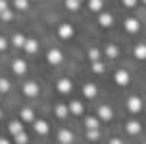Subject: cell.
I'll return each instance as SVG.
<instances>
[{"mask_svg": "<svg viewBox=\"0 0 146 144\" xmlns=\"http://www.w3.org/2000/svg\"><path fill=\"white\" fill-rule=\"evenodd\" d=\"M127 107H129V111H131V114L142 111V98H140V96H131V98L127 101Z\"/></svg>", "mask_w": 146, "mask_h": 144, "instance_id": "cell-1", "label": "cell"}, {"mask_svg": "<svg viewBox=\"0 0 146 144\" xmlns=\"http://www.w3.org/2000/svg\"><path fill=\"white\" fill-rule=\"evenodd\" d=\"M98 118L105 120V122H109V120L113 118V111H111L109 105H103V107H98Z\"/></svg>", "mask_w": 146, "mask_h": 144, "instance_id": "cell-2", "label": "cell"}, {"mask_svg": "<svg viewBox=\"0 0 146 144\" xmlns=\"http://www.w3.org/2000/svg\"><path fill=\"white\" fill-rule=\"evenodd\" d=\"M33 129H35V133H39V135H46V133H48V122H46V120H35V122H33Z\"/></svg>", "mask_w": 146, "mask_h": 144, "instance_id": "cell-3", "label": "cell"}, {"mask_svg": "<svg viewBox=\"0 0 146 144\" xmlns=\"http://www.w3.org/2000/svg\"><path fill=\"white\" fill-rule=\"evenodd\" d=\"M72 35H74V29L70 26V24H61L59 26V37L61 39H70Z\"/></svg>", "mask_w": 146, "mask_h": 144, "instance_id": "cell-4", "label": "cell"}, {"mask_svg": "<svg viewBox=\"0 0 146 144\" xmlns=\"http://www.w3.org/2000/svg\"><path fill=\"white\" fill-rule=\"evenodd\" d=\"M61 61H63V55H61L59 50H48V63H52V66H59Z\"/></svg>", "mask_w": 146, "mask_h": 144, "instance_id": "cell-5", "label": "cell"}, {"mask_svg": "<svg viewBox=\"0 0 146 144\" xmlns=\"http://www.w3.org/2000/svg\"><path fill=\"white\" fill-rule=\"evenodd\" d=\"M59 142H61V144H72V142H74L72 131H68V129H61V131H59Z\"/></svg>", "mask_w": 146, "mask_h": 144, "instance_id": "cell-6", "label": "cell"}, {"mask_svg": "<svg viewBox=\"0 0 146 144\" xmlns=\"http://www.w3.org/2000/svg\"><path fill=\"white\" fill-rule=\"evenodd\" d=\"M124 29H127L129 33H137V31H140V20H135V18H129L127 22H124Z\"/></svg>", "mask_w": 146, "mask_h": 144, "instance_id": "cell-7", "label": "cell"}, {"mask_svg": "<svg viewBox=\"0 0 146 144\" xmlns=\"http://www.w3.org/2000/svg\"><path fill=\"white\" fill-rule=\"evenodd\" d=\"M57 90H59L61 94H68V92L72 90V81H70V79H61L59 83H57Z\"/></svg>", "mask_w": 146, "mask_h": 144, "instance_id": "cell-8", "label": "cell"}, {"mask_svg": "<svg viewBox=\"0 0 146 144\" xmlns=\"http://www.w3.org/2000/svg\"><path fill=\"white\" fill-rule=\"evenodd\" d=\"M116 83L122 85V87H124V85H129V72H127V70H118V72H116Z\"/></svg>", "mask_w": 146, "mask_h": 144, "instance_id": "cell-9", "label": "cell"}, {"mask_svg": "<svg viewBox=\"0 0 146 144\" xmlns=\"http://www.w3.org/2000/svg\"><path fill=\"white\" fill-rule=\"evenodd\" d=\"M37 92H39V85L37 83H33V81L24 83V94L26 96H37Z\"/></svg>", "mask_w": 146, "mask_h": 144, "instance_id": "cell-10", "label": "cell"}, {"mask_svg": "<svg viewBox=\"0 0 146 144\" xmlns=\"http://www.w3.org/2000/svg\"><path fill=\"white\" fill-rule=\"evenodd\" d=\"M127 131L131 133V135H135V133L142 131V125L137 122V120H129V122H127Z\"/></svg>", "mask_w": 146, "mask_h": 144, "instance_id": "cell-11", "label": "cell"}, {"mask_svg": "<svg viewBox=\"0 0 146 144\" xmlns=\"http://www.w3.org/2000/svg\"><path fill=\"white\" fill-rule=\"evenodd\" d=\"M96 94H98V90H96L94 83H87L85 87H83V96H85V98H94Z\"/></svg>", "mask_w": 146, "mask_h": 144, "instance_id": "cell-12", "label": "cell"}, {"mask_svg": "<svg viewBox=\"0 0 146 144\" xmlns=\"http://www.w3.org/2000/svg\"><path fill=\"white\" fill-rule=\"evenodd\" d=\"M98 24H100V26H111V24H113V18H111L109 13H100V15H98Z\"/></svg>", "mask_w": 146, "mask_h": 144, "instance_id": "cell-13", "label": "cell"}, {"mask_svg": "<svg viewBox=\"0 0 146 144\" xmlns=\"http://www.w3.org/2000/svg\"><path fill=\"white\" fill-rule=\"evenodd\" d=\"M13 72H15V74H24L26 72V63L22 59H15L13 61Z\"/></svg>", "mask_w": 146, "mask_h": 144, "instance_id": "cell-14", "label": "cell"}, {"mask_svg": "<svg viewBox=\"0 0 146 144\" xmlns=\"http://www.w3.org/2000/svg\"><path fill=\"white\" fill-rule=\"evenodd\" d=\"M9 131H11V135H18V133H22V131H24V127H22V122L13 120L11 125H9Z\"/></svg>", "mask_w": 146, "mask_h": 144, "instance_id": "cell-15", "label": "cell"}, {"mask_svg": "<svg viewBox=\"0 0 146 144\" xmlns=\"http://www.w3.org/2000/svg\"><path fill=\"white\" fill-rule=\"evenodd\" d=\"M11 44H13L15 48H24V46H26V37H24V35H13Z\"/></svg>", "mask_w": 146, "mask_h": 144, "instance_id": "cell-16", "label": "cell"}, {"mask_svg": "<svg viewBox=\"0 0 146 144\" xmlns=\"http://www.w3.org/2000/svg\"><path fill=\"white\" fill-rule=\"evenodd\" d=\"M68 107H70V111H72L74 116H81V114H83V105H81L79 101H74V103H70V105H68Z\"/></svg>", "mask_w": 146, "mask_h": 144, "instance_id": "cell-17", "label": "cell"}, {"mask_svg": "<svg viewBox=\"0 0 146 144\" xmlns=\"http://www.w3.org/2000/svg\"><path fill=\"white\" fill-rule=\"evenodd\" d=\"M22 120L24 122H35V116H33V109H22Z\"/></svg>", "mask_w": 146, "mask_h": 144, "instance_id": "cell-18", "label": "cell"}, {"mask_svg": "<svg viewBox=\"0 0 146 144\" xmlns=\"http://www.w3.org/2000/svg\"><path fill=\"white\" fill-rule=\"evenodd\" d=\"M24 50H26L29 55L37 53V42H35V39H26V46H24Z\"/></svg>", "mask_w": 146, "mask_h": 144, "instance_id": "cell-19", "label": "cell"}, {"mask_svg": "<svg viewBox=\"0 0 146 144\" xmlns=\"http://www.w3.org/2000/svg\"><path fill=\"white\" fill-rule=\"evenodd\" d=\"M105 55H107V57H111V59H116V57H118V46L109 44V46L105 48Z\"/></svg>", "mask_w": 146, "mask_h": 144, "instance_id": "cell-20", "label": "cell"}, {"mask_svg": "<svg viewBox=\"0 0 146 144\" xmlns=\"http://www.w3.org/2000/svg\"><path fill=\"white\" fill-rule=\"evenodd\" d=\"M135 57H137V59H146V46L144 44H137V46H135Z\"/></svg>", "mask_w": 146, "mask_h": 144, "instance_id": "cell-21", "label": "cell"}, {"mask_svg": "<svg viewBox=\"0 0 146 144\" xmlns=\"http://www.w3.org/2000/svg\"><path fill=\"white\" fill-rule=\"evenodd\" d=\"M68 111H70V107H68V105H57V109H55V114L59 116V118H66Z\"/></svg>", "mask_w": 146, "mask_h": 144, "instance_id": "cell-22", "label": "cell"}, {"mask_svg": "<svg viewBox=\"0 0 146 144\" xmlns=\"http://www.w3.org/2000/svg\"><path fill=\"white\" fill-rule=\"evenodd\" d=\"M90 9L92 11H100L103 9V0H90Z\"/></svg>", "mask_w": 146, "mask_h": 144, "instance_id": "cell-23", "label": "cell"}, {"mask_svg": "<svg viewBox=\"0 0 146 144\" xmlns=\"http://www.w3.org/2000/svg\"><path fill=\"white\" fill-rule=\"evenodd\" d=\"M85 127H87V129H98V127H100V125H98V118H87Z\"/></svg>", "mask_w": 146, "mask_h": 144, "instance_id": "cell-24", "label": "cell"}, {"mask_svg": "<svg viewBox=\"0 0 146 144\" xmlns=\"http://www.w3.org/2000/svg\"><path fill=\"white\" fill-rule=\"evenodd\" d=\"M66 7L70 9V11H76V9L81 7V2L79 0H66Z\"/></svg>", "mask_w": 146, "mask_h": 144, "instance_id": "cell-25", "label": "cell"}, {"mask_svg": "<svg viewBox=\"0 0 146 144\" xmlns=\"http://www.w3.org/2000/svg\"><path fill=\"white\" fill-rule=\"evenodd\" d=\"M85 135H87V140H92V142H94V140H98V129H87Z\"/></svg>", "mask_w": 146, "mask_h": 144, "instance_id": "cell-26", "label": "cell"}, {"mask_svg": "<svg viewBox=\"0 0 146 144\" xmlns=\"http://www.w3.org/2000/svg\"><path fill=\"white\" fill-rule=\"evenodd\" d=\"M13 5H15V9H22V11H24L26 7H29V0H13Z\"/></svg>", "mask_w": 146, "mask_h": 144, "instance_id": "cell-27", "label": "cell"}, {"mask_svg": "<svg viewBox=\"0 0 146 144\" xmlns=\"http://www.w3.org/2000/svg\"><path fill=\"white\" fill-rule=\"evenodd\" d=\"M92 70L96 72V74H100V72L105 70V66H103V63H100V61H94V63H92Z\"/></svg>", "mask_w": 146, "mask_h": 144, "instance_id": "cell-28", "label": "cell"}, {"mask_svg": "<svg viewBox=\"0 0 146 144\" xmlns=\"http://www.w3.org/2000/svg\"><path fill=\"white\" fill-rule=\"evenodd\" d=\"M87 57H90L92 61H98V57H100V53H98L96 48H90V53H87Z\"/></svg>", "mask_w": 146, "mask_h": 144, "instance_id": "cell-29", "label": "cell"}, {"mask_svg": "<svg viewBox=\"0 0 146 144\" xmlns=\"http://www.w3.org/2000/svg\"><path fill=\"white\" fill-rule=\"evenodd\" d=\"M13 138H15V142H18V144H26V140H29L24 131H22V133H18V135H13Z\"/></svg>", "mask_w": 146, "mask_h": 144, "instance_id": "cell-30", "label": "cell"}, {"mask_svg": "<svg viewBox=\"0 0 146 144\" xmlns=\"http://www.w3.org/2000/svg\"><path fill=\"white\" fill-rule=\"evenodd\" d=\"M9 90V81L7 79H0V92H7Z\"/></svg>", "mask_w": 146, "mask_h": 144, "instance_id": "cell-31", "label": "cell"}, {"mask_svg": "<svg viewBox=\"0 0 146 144\" xmlns=\"http://www.w3.org/2000/svg\"><path fill=\"white\" fill-rule=\"evenodd\" d=\"M0 15H2V20H5V22H9V20H11V18H13V13H11V11H9V9H7V11H5V13H0Z\"/></svg>", "mask_w": 146, "mask_h": 144, "instance_id": "cell-32", "label": "cell"}, {"mask_svg": "<svg viewBox=\"0 0 146 144\" xmlns=\"http://www.w3.org/2000/svg\"><path fill=\"white\" fill-rule=\"evenodd\" d=\"M122 2H124V7H129V9H131V7H135V2H137V0H122Z\"/></svg>", "mask_w": 146, "mask_h": 144, "instance_id": "cell-33", "label": "cell"}, {"mask_svg": "<svg viewBox=\"0 0 146 144\" xmlns=\"http://www.w3.org/2000/svg\"><path fill=\"white\" fill-rule=\"evenodd\" d=\"M7 11V2L5 0H0V13H5Z\"/></svg>", "mask_w": 146, "mask_h": 144, "instance_id": "cell-34", "label": "cell"}, {"mask_svg": "<svg viewBox=\"0 0 146 144\" xmlns=\"http://www.w3.org/2000/svg\"><path fill=\"white\" fill-rule=\"evenodd\" d=\"M5 48H7V39H5V37H0V50H5Z\"/></svg>", "mask_w": 146, "mask_h": 144, "instance_id": "cell-35", "label": "cell"}, {"mask_svg": "<svg viewBox=\"0 0 146 144\" xmlns=\"http://www.w3.org/2000/svg\"><path fill=\"white\" fill-rule=\"evenodd\" d=\"M109 144H122V142H120V140H118V138H113V140H111Z\"/></svg>", "mask_w": 146, "mask_h": 144, "instance_id": "cell-36", "label": "cell"}, {"mask_svg": "<svg viewBox=\"0 0 146 144\" xmlns=\"http://www.w3.org/2000/svg\"><path fill=\"white\" fill-rule=\"evenodd\" d=\"M0 144H11L9 140H5V138H0Z\"/></svg>", "mask_w": 146, "mask_h": 144, "instance_id": "cell-37", "label": "cell"}, {"mask_svg": "<svg viewBox=\"0 0 146 144\" xmlns=\"http://www.w3.org/2000/svg\"><path fill=\"white\" fill-rule=\"evenodd\" d=\"M0 118H2V109H0Z\"/></svg>", "mask_w": 146, "mask_h": 144, "instance_id": "cell-38", "label": "cell"}, {"mask_svg": "<svg viewBox=\"0 0 146 144\" xmlns=\"http://www.w3.org/2000/svg\"><path fill=\"white\" fill-rule=\"evenodd\" d=\"M142 2H146V0H142Z\"/></svg>", "mask_w": 146, "mask_h": 144, "instance_id": "cell-39", "label": "cell"}, {"mask_svg": "<svg viewBox=\"0 0 146 144\" xmlns=\"http://www.w3.org/2000/svg\"><path fill=\"white\" fill-rule=\"evenodd\" d=\"M79 2H81V0H79Z\"/></svg>", "mask_w": 146, "mask_h": 144, "instance_id": "cell-40", "label": "cell"}]
</instances>
